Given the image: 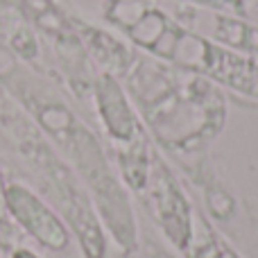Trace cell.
I'll return each instance as SVG.
<instances>
[{
  "instance_id": "6",
  "label": "cell",
  "mask_w": 258,
  "mask_h": 258,
  "mask_svg": "<svg viewBox=\"0 0 258 258\" xmlns=\"http://www.w3.org/2000/svg\"><path fill=\"white\" fill-rule=\"evenodd\" d=\"M242 14H245L247 18H251V21L258 23V7H245L242 9Z\"/></svg>"
},
{
  "instance_id": "4",
  "label": "cell",
  "mask_w": 258,
  "mask_h": 258,
  "mask_svg": "<svg viewBox=\"0 0 258 258\" xmlns=\"http://www.w3.org/2000/svg\"><path fill=\"white\" fill-rule=\"evenodd\" d=\"M95 98H98L100 116H102L109 134L122 143H134V136H138L136 116H134L122 89L111 75H102L98 80Z\"/></svg>"
},
{
  "instance_id": "8",
  "label": "cell",
  "mask_w": 258,
  "mask_h": 258,
  "mask_svg": "<svg viewBox=\"0 0 258 258\" xmlns=\"http://www.w3.org/2000/svg\"><path fill=\"white\" fill-rule=\"evenodd\" d=\"M5 209V188H3V177H0V213Z\"/></svg>"
},
{
  "instance_id": "1",
  "label": "cell",
  "mask_w": 258,
  "mask_h": 258,
  "mask_svg": "<svg viewBox=\"0 0 258 258\" xmlns=\"http://www.w3.org/2000/svg\"><path fill=\"white\" fill-rule=\"evenodd\" d=\"M152 32L141 45L165 57L181 71L202 73L229 89L258 100V63L227 45L172 27L161 14H150Z\"/></svg>"
},
{
  "instance_id": "7",
  "label": "cell",
  "mask_w": 258,
  "mask_h": 258,
  "mask_svg": "<svg viewBox=\"0 0 258 258\" xmlns=\"http://www.w3.org/2000/svg\"><path fill=\"white\" fill-rule=\"evenodd\" d=\"M12 258H39V256L32 254V251H27V249H18V251H14Z\"/></svg>"
},
{
  "instance_id": "5",
  "label": "cell",
  "mask_w": 258,
  "mask_h": 258,
  "mask_svg": "<svg viewBox=\"0 0 258 258\" xmlns=\"http://www.w3.org/2000/svg\"><path fill=\"white\" fill-rule=\"evenodd\" d=\"M215 39L222 45L236 50V52H247L258 59V27L249 23H240L233 18H218L215 27Z\"/></svg>"
},
{
  "instance_id": "2",
  "label": "cell",
  "mask_w": 258,
  "mask_h": 258,
  "mask_svg": "<svg viewBox=\"0 0 258 258\" xmlns=\"http://www.w3.org/2000/svg\"><path fill=\"white\" fill-rule=\"evenodd\" d=\"M71 143H73V156H75L77 165H80L82 174L86 181L91 183L95 197L100 202L104 218L109 220L111 229L122 242L132 236L129 229V215H127V202L122 192L118 190V183L113 181L111 172H109L104 156L100 152L98 143H95L93 134H89L84 127H75L71 132Z\"/></svg>"
},
{
  "instance_id": "3",
  "label": "cell",
  "mask_w": 258,
  "mask_h": 258,
  "mask_svg": "<svg viewBox=\"0 0 258 258\" xmlns=\"http://www.w3.org/2000/svg\"><path fill=\"white\" fill-rule=\"evenodd\" d=\"M5 206L16 218V222L41 245L50 249H63L68 245V233L59 218L27 188L16 183L5 188Z\"/></svg>"
}]
</instances>
